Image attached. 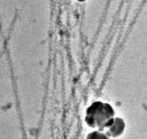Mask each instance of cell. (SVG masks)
<instances>
[{
    "instance_id": "4",
    "label": "cell",
    "mask_w": 147,
    "mask_h": 139,
    "mask_svg": "<svg viewBox=\"0 0 147 139\" xmlns=\"http://www.w3.org/2000/svg\"><path fill=\"white\" fill-rule=\"evenodd\" d=\"M80 1H82V0H80Z\"/></svg>"
},
{
    "instance_id": "1",
    "label": "cell",
    "mask_w": 147,
    "mask_h": 139,
    "mask_svg": "<svg viewBox=\"0 0 147 139\" xmlns=\"http://www.w3.org/2000/svg\"><path fill=\"white\" fill-rule=\"evenodd\" d=\"M113 110L109 106L95 105L88 110L85 121L90 127L102 132L113 123Z\"/></svg>"
},
{
    "instance_id": "2",
    "label": "cell",
    "mask_w": 147,
    "mask_h": 139,
    "mask_svg": "<svg viewBox=\"0 0 147 139\" xmlns=\"http://www.w3.org/2000/svg\"><path fill=\"white\" fill-rule=\"evenodd\" d=\"M125 122L121 118L117 117L113 119V123L108 128L106 133L109 137L115 138L119 136L124 132Z\"/></svg>"
},
{
    "instance_id": "3",
    "label": "cell",
    "mask_w": 147,
    "mask_h": 139,
    "mask_svg": "<svg viewBox=\"0 0 147 139\" xmlns=\"http://www.w3.org/2000/svg\"><path fill=\"white\" fill-rule=\"evenodd\" d=\"M110 137L106 132L102 131H96L89 133L87 136L86 139H109Z\"/></svg>"
}]
</instances>
